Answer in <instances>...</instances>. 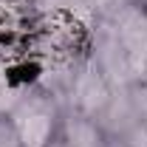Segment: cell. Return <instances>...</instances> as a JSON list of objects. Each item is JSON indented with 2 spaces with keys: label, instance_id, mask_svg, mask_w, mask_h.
Listing matches in <instances>:
<instances>
[{
  "label": "cell",
  "instance_id": "cell-5",
  "mask_svg": "<svg viewBox=\"0 0 147 147\" xmlns=\"http://www.w3.org/2000/svg\"><path fill=\"white\" fill-rule=\"evenodd\" d=\"M37 85H42L37 57L3 45L0 48V116H9L14 105Z\"/></svg>",
  "mask_w": 147,
  "mask_h": 147
},
{
  "label": "cell",
  "instance_id": "cell-3",
  "mask_svg": "<svg viewBox=\"0 0 147 147\" xmlns=\"http://www.w3.org/2000/svg\"><path fill=\"white\" fill-rule=\"evenodd\" d=\"M96 122L110 147H147V79L116 88Z\"/></svg>",
  "mask_w": 147,
  "mask_h": 147
},
{
  "label": "cell",
  "instance_id": "cell-6",
  "mask_svg": "<svg viewBox=\"0 0 147 147\" xmlns=\"http://www.w3.org/2000/svg\"><path fill=\"white\" fill-rule=\"evenodd\" d=\"M51 147H110V142L96 119L65 110Z\"/></svg>",
  "mask_w": 147,
  "mask_h": 147
},
{
  "label": "cell",
  "instance_id": "cell-7",
  "mask_svg": "<svg viewBox=\"0 0 147 147\" xmlns=\"http://www.w3.org/2000/svg\"><path fill=\"white\" fill-rule=\"evenodd\" d=\"M0 147H23L14 127H11V122L6 116H0Z\"/></svg>",
  "mask_w": 147,
  "mask_h": 147
},
{
  "label": "cell",
  "instance_id": "cell-8",
  "mask_svg": "<svg viewBox=\"0 0 147 147\" xmlns=\"http://www.w3.org/2000/svg\"><path fill=\"white\" fill-rule=\"evenodd\" d=\"M127 3H133V6H139V9H144V11H147V0H127Z\"/></svg>",
  "mask_w": 147,
  "mask_h": 147
},
{
  "label": "cell",
  "instance_id": "cell-4",
  "mask_svg": "<svg viewBox=\"0 0 147 147\" xmlns=\"http://www.w3.org/2000/svg\"><path fill=\"white\" fill-rule=\"evenodd\" d=\"M62 116L65 108L59 96L45 85H37L14 105V110L6 119L11 122L23 147H51Z\"/></svg>",
  "mask_w": 147,
  "mask_h": 147
},
{
  "label": "cell",
  "instance_id": "cell-2",
  "mask_svg": "<svg viewBox=\"0 0 147 147\" xmlns=\"http://www.w3.org/2000/svg\"><path fill=\"white\" fill-rule=\"evenodd\" d=\"M48 88L59 96L65 110L91 116V119H99V113L108 108L110 96H113L110 82L105 79V74L99 71V65L93 62L88 48L79 57H74L71 62L54 76V82Z\"/></svg>",
  "mask_w": 147,
  "mask_h": 147
},
{
  "label": "cell",
  "instance_id": "cell-1",
  "mask_svg": "<svg viewBox=\"0 0 147 147\" xmlns=\"http://www.w3.org/2000/svg\"><path fill=\"white\" fill-rule=\"evenodd\" d=\"M88 54L113 91L147 79V11L127 0H116L91 20Z\"/></svg>",
  "mask_w": 147,
  "mask_h": 147
}]
</instances>
